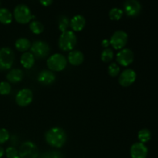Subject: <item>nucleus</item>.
<instances>
[{"mask_svg": "<svg viewBox=\"0 0 158 158\" xmlns=\"http://www.w3.org/2000/svg\"><path fill=\"white\" fill-rule=\"evenodd\" d=\"M15 46L17 50L20 52H25L29 50L31 47V43L28 39L26 38H19L16 40L15 43Z\"/></svg>", "mask_w": 158, "mask_h": 158, "instance_id": "obj_19", "label": "nucleus"}, {"mask_svg": "<svg viewBox=\"0 0 158 158\" xmlns=\"http://www.w3.org/2000/svg\"><path fill=\"white\" fill-rule=\"evenodd\" d=\"M12 21V15L10 11L7 9H0V23L2 24H10Z\"/></svg>", "mask_w": 158, "mask_h": 158, "instance_id": "obj_20", "label": "nucleus"}, {"mask_svg": "<svg viewBox=\"0 0 158 158\" xmlns=\"http://www.w3.org/2000/svg\"><path fill=\"white\" fill-rule=\"evenodd\" d=\"M56 76L51 70H43L39 73L37 80L39 83L44 86H49L54 83Z\"/></svg>", "mask_w": 158, "mask_h": 158, "instance_id": "obj_14", "label": "nucleus"}, {"mask_svg": "<svg viewBox=\"0 0 158 158\" xmlns=\"http://www.w3.org/2000/svg\"><path fill=\"white\" fill-rule=\"evenodd\" d=\"M30 52L35 58L44 59L47 56L50 51L49 46L44 41H35L30 47Z\"/></svg>", "mask_w": 158, "mask_h": 158, "instance_id": "obj_6", "label": "nucleus"}, {"mask_svg": "<svg viewBox=\"0 0 158 158\" xmlns=\"http://www.w3.org/2000/svg\"><path fill=\"white\" fill-rule=\"evenodd\" d=\"M151 138V133L148 129H142L138 132V140L140 143H145L149 141Z\"/></svg>", "mask_w": 158, "mask_h": 158, "instance_id": "obj_21", "label": "nucleus"}, {"mask_svg": "<svg viewBox=\"0 0 158 158\" xmlns=\"http://www.w3.org/2000/svg\"><path fill=\"white\" fill-rule=\"evenodd\" d=\"M10 84L7 82H1L0 83V94L1 95H8L11 92Z\"/></svg>", "mask_w": 158, "mask_h": 158, "instance_id": "obj_27", "label": "nucleus"}, {"mask_svg": "<svg viewBox=\"0 0 158 158\" xmlns=\"http://www.w3.org/2000/svg\"><path fill=\"white\" fill-rule=\"evenodd\" d=\"M16 158H20V157H19H19H16Z\"/></svg>", "mask_w": 158, "mask_h": 158, "instance_id": "obj_34", "label": "nucleus"}, {"mask_svg": "<svg viewBox=\"0 0 158 158\" xmlns=\"http://www.w3.org/2000/svg\"><path fill=\"white\" fill-rule=\"evenodd\" d=\"M6 155L8 158H16L19 157V152L15 148L9 147L6 150Z\"/></svg>", "mask_w": 158, "mask_h": 158, "instance_id": "obj_29", "label": "nucleus"}, {"mask_svg": "<svg viewBox=\"0 0 158 158\" xmlns=\"http://www.w3.org/2000/svg\"><path fill=\"white\" fill-rule=\"evenodd\" d=\"M33 99V94L31 89L25 88L18 92L15 97V102L20 106H26L30 104Z\"/></svg>", "mask_w": 158, "mask_h": 158, "instance_id": "obj_10", "label": "nucleus"}, {"mask_svg": "<svg viewBox=\"0 0 158 158\" xmlns=\"http://www.w3.org/2000/svg\"><path fill=\"white\" fill-rule=\"evenodd\" d=\"M114 58V52L111 49L106 48L103 49L101 53V60L104 63H109Z\"/></svg>", "mask_w": 158, "mask_h": 158, "instance_id": "obj_25", "label": "nucleus"}, {"mask_svg": "<svg viewBox=\"0 0 158 158\" xmlns=\"http://www.w3.org/2000/svg\"><path fill=\"white\" fill-rule=\"evenodd\" d=\"M69 26L75 32H80L86 26V19L81 15H77L69 21Z\"/></svg>", "mask_w": 158, "mask_h": 158, "instance_id": "obj_15", "label": "nucleus"}, {"mask_svg": "<svg viewBox=\"0 0 158 158\" xmlns=\"http://www.w3.org/2000/svg\"><path fill=\"white\" fill-rule=\"evenodd\" d=\"M123 10L119 8H113L109 12V17L111 20L114 21H117L120 20L123 16Z\"/></svg>", "mask_w": 158, "mask_h": 158, "instance_id": "obj_23", "label": "nucleus"}, {"mask_svg": "<svg viewBox=\"0 0 158 158\" xmlns=\"http://www.w3.org/2000/svg\"><path fill=\"white\" fill-rule=\"evenodd\" d=\"M128 35L124 31L118 30L114 32L110 40V43L114 49L117 50L122 49L127 45Z\"/></svg>", "mask_w": 158, "mask_h": 158, "instance_id": "obj_8", "label": "nucleus"}, {"mask_svg": "<svg viewBox=\"0 0 158 158\" xmlns=\"http://www.w3.org/2000/svg\"><path fill=\"white\" fill-rule=\"evenodd\" d=\"M116 60H117V62L120 66H128L134 61V52L130 49H122L117 54Z\"/></svg>", "mask_w": 158, "mask_h": 158, "instance_id": "obj_9", "label": "nucleus"}, {"mask_svg": "<svg viewBox=\"0 0 158 158\" xmlns=\"http://www.w3.org/2000/svg\"><path fill=\"white\" fill-rule=\"evenodd\" d=\"M39 150L36 145L31 141H26L20 146L19 156L20 158H37Z\"/></svg>", "mask_w": 158, "mask_h": 158, "instance_id": "obj_7", "label": "nucleus"}, {"mask_svg": "<svg viewBox=\"0 0 158 158\" xmlns=\"http://www.w3.org/2000/svg\"><path fill=\"white\" fill-rule=\"evenodd\" d=\"M137 78L136 72L132 69H127L123 70L119 77V83L123 87H127L135 82Z\"/></svg>", "mask_w": 158, "mask_h": 158, "instance_id": "obj_11", "label": "nucleus"}, {"mask_svg": "<svg viewBox=\"0 0 158 158\" xmlns=\"http://www.w3.org/2000/svg\"><path fill=\"white\" fill-rule=\"evenodd\" d=\"M110 45V40H103V41H102V46L104 48H108V46Z\"/></svg>", "mask_w": 158, "mask_h": 158, "instance_id": "obj_32", "label": "nucleus"}, {"mask_svg": "<svg viewBox=\"0 0 158 158\" xmlns=\"http://www.w3.org/2000/svg\"><path fill=\"white\" fill-rule=\"evenodd\" d=\"M4 154H5L4 149H3V148H2V147H0V158L3 157V155H4Z\"/></svg>", "mask_w": 158, "mask_h": 158, "instance_id": "obj_33", "label": "nucleus"}, {"mask_svg": "<svg viewBox=\"0 0 158 158\" xmlns=\"http://www.w3.org/2000/svg\"><path fill=\"white\" fill-rule=\"evenodd\" d=\"M84 60V56L80 50H72L68 55V61L73 66H80Z\"/></svg>", "mask_w": 158, "mask_h": 158, "instance_id": "obj_16", "label": "nucleus"}, {"mask_svg": "<svg viewBox=\"0 0 158 158\" xmlns=\"http://www.w3.org/2000/svg\"><path fill=\"white\" fill-rule=\"evenodd\" d=\"M120 72V68L117 63H112L108 66V73L110 77H115L119 75Z\"/></svg>", "mask_w": 158, "mask_h": 158, "instance_id": "obj_26", "label": "nucleus"}, {"mask_svg": "<svg viewBox=\"0 0 158 158\" xmlns=\"http://www.w3.org/2000/svg\"><path fill=\"white\" fill-rule=\"evenodd\" d=\"M46 64L51 71L60 72L66 67L67 60L66 57L62 54L56 53L49 57Z\"/></svg>", "mask_w": 158, "mask_h": 158, "instance_id": "obj_3", "label": "nucleus"}, {"mask_svg": "<svg viewBox=\"0 0 158 158\" xmlns=\"http://www.w3.org/2000/svg\"><path fill=\"white\" fill-rule=\"evenodd\" d=\"M77 39L73 31L67 30L62 32L59 39V47L63 51H70L77 45Z\"/></svg>", "mask_w": 158, "mask_h": 158, "instance_id": "obj_2", "label": "nucleus"}, {"mask_svg": "<svg viewBox=\"0 0 158 158\" xmlns=\"http://www.w3.org/2000/svg\"><path fill=\"white\" fill-rule=\"evenodd\" d=\"M69 26V19H68L66 16H64V15L60 17V20H59V25H58L59 29H60L62 32H66V31H67Z\"/></svg>", "mask_w": 158, "mask_h": 158, "instance_id": "obj_24", "label": "nucleus"}, {"mask_svg": "<svg viewBox=\"0 0 158 158\" xmlns=\"http://www.w3.org/2000/svg\"><path fill=\"white\" fill-rule=\"evenodd\" d=\"M29 29L34 34H40L44 30V26L40 22L35 20L29 24Z\"/></svg>", "mask_w": 158, "mask_h": 158, "instance_id": "obj_22", "label": "nucleus"}, {"mask_svg": "<svg viewBox=\"0 0 158 158\" xmlns=\"http://www.w3.org/2000/svg\"><path fill=\"white\" fill-rule=\"evenodd\" d=\"M125 13L131 17H135L141 11V5L137 0H127L123 5Z\"/></svg>", "mask_w": 158, "mask_h": 158, "instance_id": "obj_12", "label": "nucleus"}, {"mask_svg": "<svg viewBox=\"0 0 158 158\" xmlns=\"http://www.w3.org/2000/svg\"><path fill=\"white\" fill-rule=\"evenodd\" d=\"M8 81L12 83H18L23 80V73L20 69H12L6 76Z\"/></svg>", "mask_w": 158, "mask_h": 158, "instance_id": "obj_17", "label": "nucleus"}, {"mask_svg": "<svg viewBox=\"0 0 158 158\" xmlns=\"http://www.w3.org/2000/svg\"><path fill=\"white\" fill-rule=\"evenodd\" d=\"M9 139V133L5 128L0 129V144L6 143Z\"/></svg>", "mask_w": 158, "mask_h": 158, "instance_id": "obj_28", "label": "nucleus"}, {"mask_svg": "<svg viewBox=\"0 0 158 158\" xmlns=\"http://www.w3.org/2000/svg\"><path fill=\"white\" fill-rule=\"evenodd\" d=\"M46 141L49 146L56 148H60L66 141V134L60 127H52L45 134Z\"/></svg>", "mask_w": 158, "mask_h": 158, "instance_id": "obj_1", "label": "nucleus"}, {"mask_svg": "<svg viewBox=\"0 0 158 158\" xmlns=\"http://www.w3.org/2000/svg\"><path fill=\"white\" fill-rule=\"evenodd\" d=\"M14 52L10 48L0 49V70H7L12 66L14 63Z\"/></svg>", "mask_w": 158, "mask_h": 158, "instance_id": "obj_5", "label": "nucleus"}, {"mask_svg": "<svg viewBox=\"0 0 158 158\" xmlns=\"http://www.w3.org/2000/svg\"><path fill=\"white\" fill-rule=\"evenodd\" d=\"M13 15L15 21L20 24H26L32 19V12L29 8L23 4L18 5L14 9Z\"/></svg>", "mask_w": 158, "mask_h": 158, "instance_id": "obj_4", "label": "nucleus"}, {"mask_svg": "<svg viewBox=\"0 0 158 158\" xmlns=\"http://www.w3.org/2000/svg\"><path fill=\"white\" fill-rule=\"evenodd\" d=\"M41 158H63L61 153L58 151H49L43 154Z\"/></svg>", "mask_w": 158, "mask_h": 158, "instance_id": "obj_30", "label": "nucleus"}, {"mask_svg": "<svg viewBox=\"0 0 158 158\" xmlns=\"http://www.w3.org/2000/svg\"><path fill=\"white\" fill-rule=\"evenodd\" d=\"M148 154V148L144 143L137 142L131 148V156L132 158H147Z\"/></svg>", "mask_w": 158, "mask_h": 158, "instance_id": "obj_13", "label": "nucleus"}, {"mask_svg": "<svg viewBox=\"0 0 158 158\" xmlns=\"http://www.w3.org/2000/svg\"><path fill=\"white\" fill-rule=\"evenodd\" d=\"M40 2L43 6H49L52 3V0H40Z\"/></svg>", "mask_w": 158, "mask_h": 158, "instance_id": "obj_31", "label": "nucleus"}, {"mask_svg": "<svg viewBox=\"0 0 158 158\" xmlns=\"http://www.w3.org/2000/svg\"><path fill=\"white\" fill-rule=\"evenodd\" d=\"M20 63L23 67L26 69H29L32 67L35 63V57L30 52H26L21 56Z\"/></svg>", "mask_w": 158, "mask_h": 158, "instance_id": "obj_18", "label": "nucleus"}]
</instances>
